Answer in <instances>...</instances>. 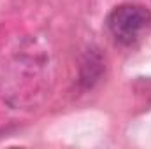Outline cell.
Instances as JSON below:
<instances>
[{
    "instance_id": "cell-2",
    "label": "cell",
    "mask_w": 151,
    "mask_h": 149,
    "mask_svg": "<svg viewBox=\"0 0 151 149\" xmlns=\"http://www.w3.org/2000/svg\"><path fill=\"white\" fill-rule=\"evenodd\" d=\"M106 72V62L97 47H90L84 51L79 63V84L84 90H91Z\"/></svg>"
},
{
    "instance_id": "cell-1",
    "label": "cell",
    "mask_w": 151,
    "mask_h": 149,
    "mask_svg": "<svg viewBox=\"0 0 151 149\" xmlns=\"http://www.w3.org/2000/svg\"><path fill=\"white\" fill-rule=\"evenodd\" d=\"M151 23V12L148 7L137 4H123L111 11L107 27L114 39L125 46L135 42L137 37Z\"/></svg>"
}]
</instances>
